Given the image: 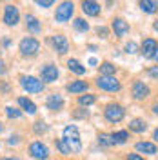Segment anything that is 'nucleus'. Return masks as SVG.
Segmentation results:
<instances>
[{
  "label": "nucleus",
  "instance_id": "obj_1",
  "mask_svg": "<svg viewBox=\"0 0 158 160\" xmlns=\"http://www.w3.org/2000/svg\"><path fill=\"white\" fill-rule=\"evenodd\" d=\"M64 142L69 146V149L73 153H78L82 149V142H80V133L77 129V126H67L66 129H64Z\"/></svg>",
  "mask_w": 158,
  "mask_h": 160
},
{
  "label": "nucleus",
  "instance_id": "obj_2",
  "mask_svg": "<svg viewBox=\"0 0 158 160\" xmlns=\"http://www.w3.org/2000/svg\"><path fill=\"white\" fill-rule=\"evenodd\" d=\"M38 49H40V44H38L37 38L27 37V38H24L20 42V53H22L24 57H35V55L38 53Z\"/></svg>",
  "mask_w": 158,
  "mask_h": 160
},
{
  "label": "nucleus",
  "instance_id": "obj_3",
  "mask_svg": "<svg viewBox=\"0 0 158 160\" xmlns=\"http://www.w3.org/2000/svg\"><path fill=\"white\" fill-rule=\"evenodd\" d=\"M20 84H22V88L27 91V93H40V91L44 89L42 80L35 78V77H22L20 78Z\"/></svg>",
  "mask_w": 158,
  "mask_h": 160
},
{
  "label": "nucleus",
  "instance_id": "obj_4",
  "mask_svg": "<svg viewBox=\"0 0 158 160\" xmlns=\"http://www.w3.org/2000/svg\"><path fill=\"white\" fill-rule=\"evenodd\" d=\"M96 86H98L100 89L104 91H111V93H115V91H120V82L115 77H98L96 80Z\"/></svg>",
  "mask_w": 158,
  "mask_h": 160
},
{
  "label": "nucleus",
  "instance_id": "obj_5",
  "mask_svg": "<svg viewBox=\"0 0 158 160\" xmlns=\"http://www.w3.org/2000/svg\"><path fill=\"white\" fill-rule=\"evenodd\" d=\"M73 9H75L73 2H69V0L62 2V4H60V8H57V15H55L57 22H66V20H69L71 15H73Z\"/></svg>",
  "mask_w": 158,
  "mask_h": 160
},
{
  "label": "nucleus",
  "instance_id": "obj_6",
  "mask_svg": "<svg viewBox=\"0 0 158 160\" xmlns=\"http://www.w3.org/2000/svg\"><path fill=\"white\" fill-rule=\"evenodd\" d=\"M124 108L120 106V104H109L107 108H106V118L109 122H120V120L124 118Z\"/></svg>",
  "mask_w": 158,
  "mask_h": 160
},
{
  "label": "nucleus",
  "instance_id": "obj_7",
  "mask_svg": "<svg viewBox=\"0 0 158 160\" xmlns=\"http://www.w3.org/2000/svg\"><path fill=\"white\" fill-rule=\"evenodd\" d=\"M29 155L37 160H46L49 157V149H47L42 142H33L29 146Z\"/></svg>",
  "mask_w": 158,
  "mask_h": 160
},
{
  "label": "nucleus",
  "instance_id": "obj_8",
  "mask_svg": "<svg viewBox=\"0 0 158 160\" xmlns=\"http://www.w3.org/2000/svg\"><path fill=\"white\" fill-rule=\"evenodd\" d=\"M158 49V44L155 38H146L144 44H142V55L146 58H155V53Z\"/></svg>",
  "mask_w": 158,
  "mask_h": 160
},
{
  "label": "nucleus",
  "instance_id": "obj_9",
  "mask_svg": "<svg viewBox=\"0 0 158 160\" xmlns=\"http://www.w3.org/2000/svg\"><path fill=\"white\" fill-rule=\"evenodd\" d=\"M18 9L15 6H6V11H4V22L7 26H15L18 22Z\"/></svg>",
  "mask_w": 158,
  "mask_h": 160
},
{
  "label": "nucleus",
  "instance_id": "obj_10",
  "mask_svg": "<svg viewBox=\"0 0 158 160\" xmlns=\"http://www.w3.org/2000/svg\"><path fill=\"white\" fill-rule=\"evenodd\" d=\"M53 46H55V49L58 51L60 55H66L67 49H69V42H67V38L64 35H55L53 37Z\"/></svg>",
  "mask_w": 158,
  "mask_h": 160
},
{
  "label": "nucleus",
  "instance_id": "obj_11",
  "mask_svg": "<svg viewBox=\"0 0 158 160\" xmlns=\"http://www.w3.org/2000/svg\"><path fill=\"white\" fill-rule=\"evenodd\" d=\"M82 11L89 17H96L100 15V6L95 0H82Z\"/></svg>",
  "mask_w": 158,
  "mask_h": 160
},
{
  "label": "nucleus",
  "instance_id": "obj_12",
  "mask_svg": "<svg viewBox=\"0 0 158 160\" xmlns=\"http://www.w3.org/2000/svg\"><path fill=\"white\" fill-rule=\"evenodd\" d=\"M40 75H42V80H46V82H55L57 77H58V69H57V66H44L42 71H40Z\"/></svg>",
  "mask_w": 158,
  "mask_h": 160
},
{
  "label": "nucleus",
  "instance_id": "obj_13",
  "mask_svg": "<svg viewBox=\"0 0 158 160\" xmlns=\"http://www.w3.org/2000/svg\"><path fill=\"white\" fill-rule=\"evenodd\" d=\"M133 97L136 100H144L149 97V88L144 84V82H135L133 86Z\"/></svg>",
  "mask_w": 158,
  "mask_h": 160
},
{
  "label": "nucleus",
  "instance_id": "obj_14",
  "mask_svg": "<svg viewBox=\"0 0 158 160\" xmlns=\"http://www.w3.org/2000/svg\"><path fill=\"white\" fill-rule=\"evenodd\" d=\"M113 31H115L116 37H124V35L129 33V24L122 18H115L113 20Z\"/></svg>",
  "mask_w": 158,
  "mask_h": 160
},
{
  "label": "nucleus",
  "instance_id": "obj_15",
  "mask_svg": "<svg viewBox=\"0 0 158 160\" xmlns=\"http://www.w3.org/2000/svg\"><path fill=\"white\" fill-rule=\"evenodd\" d=\"M64 108V98L60 97V95H51L49 98H47V109L51 111H58Z\"/></svg>",
  "mask_w": 158,
  "mask_h": 160
},
{
  "label": "nucleus",
  "instance_id": "obj_16",
  "mask_svg": "<svg viewBox=\"0 0 158 160\" xmlns=\"http://www.w3.org/2000/svg\"><path fill=\"white\" fill-rule=\"evenodd\" d=\"M87 88H89L87 82L77 80V82H71L69 86H67V91H71V93H84V91H87Z\"/></svg>",
  "mask_w": 158,
  "mask_h": 160
},
{
  "label": "nucleus",
  "instance_id": "obj_17",
  "mask_svg": "<svg viewBox=\"0 0 158 160\" xmlns=\"http://www.w3.org/2000/svg\"><path fill=\"white\" fill-rule=\"evenodd\" d=\"M140 4V9L144 11V13H156V9H158V4L155 2V0H140L138 2Z\"/></svg>",
  "mask_w": 158,
  "mask_h": 160
},
{
  "label": "nucleus",
  "instance_id": "obj_18",
  "mask_svg": "<svg viewBox=\"0 0 158 160\" xmlns=\"http://www.w3.org/2000/svg\"><path fill=\"white\" fill-rule=\"evenodd\" d=\"M136 151L146 153V155H155V153H156V146L151 144V142H138V144H136Z\"/></svg>",
  "mask_w": 158,
  "mask_h": 160
},
{
  "label": "nucleus",
  "instance_id": "obj_19",
  "mask_svg": "<svg viewBox=\"0 0 158 160\" xmlns=\"http://www.w3.org/2000/svg\"><path fill=\"white\" fill-rule=\"evenodd\" d=\"M18 104H20V108H22V109H26L29 115H35V113H37V106H35V104H33L29 98H26V97H20V98H18Z\"/></svg>",
  "mask_w": 158,
  "mask_h": 160
},
{
  "label": "nucleus",
  "instance_id": "obj_20",
  "mask_svg": "<svg viewBox=\"0 0 158 160\" xmlns=\"http://www.w3.org/2000/svg\"><path fill=\"white\" fill-rule=\"evenodd\" d=\"M129 129L135 131V133H142V131L147 129V124H146L142 118H135V120L129 122Z\"/></svg>",
  "mask_w": 158,
  "mask_h": 160
},
{
  "label": "nucleus",
  "instance_id": "obj_21",
  "mask_svg": "<svg viewBox=\"0 0 158 160\" xmlns=\"http://www.w3.org/2000/svg\"><path fill=\"white\" fill-rule=\"evenodd\" d=\"M67 68H69V71H73L75 75H84V73H86V68L80 64L78 60H75V58L67 60Z\"/></svg>",
  "mask_w": 158,
  "mask_h": 160
},
{
  "label": "nucleus",
  "instance_id": "obj_22",
  "mask_svg": "<svg viewBox=\"0 0 158 160\" xmlns=\"http://www.w3.org/2000/svg\"><path fill=\"white\" fill-rule=\"evenodd\" d=\"M26 26H27V29L33 31V33H38L40 31V22L33 15H26Z\"/></svg>",
  "mask_w": 158,
  "mask_h": 160
},
{
  "label": "nucleus",
  "instance_id": "obj_23",
  "mask_svg": "<svg viewBox=\"0 0 158 160\" xmlns=\"http://www.w3.org/2000/svg\"><path fill=\"white\" fill-rule=\"evenodd\" d=\"M100 73H102V77H111V75H115V66L111 62H104L100 66Z\"/></svg>",
  "mask_w": 158,
  "mask_h": 160
},
{
  "label": "nucleus",
  "instance_id": "obj_24",
  "mask_svg": "<svg viewBox=\"0 0 158 160\" xmlns=\"http://www.w3.org/2000/svg\"><path fill=\"white\" fill-rule=\"evenodd\" d=\"M127 138H129L127 131H116V133H113L115 144H124V142H127Z\"/></svg>",
  "mask_w": 158,
  "mask_h": 160
},
{
  "label": "nucleus",
  "instance_id": "obj_25",
  "mask_svg": "<svg viewBox=\"0 0 158 160\" xmlns=\"http://www.w3.org/2000/svg\"><path fill=\"white\" fill-rule=\"evenodd\" d=\"M98 142L102 146H113L115 140H113V135H107V133H100L98 135Z\"/></svg>",
  "mask_w": 158,
  "mask_h": 160
},
{
  "label": "nucleus",
  "instance_id": "obj_26",
  "mask_svg": "<svg viewBox=\"0 0 158 160\" xmlns=\"http://www.w3.org/2000/svg\"><path fill=\"white\" fill-rule=\"evenodd\" d=\"M57 148H58V151L62 155H71V153H73V151L69 149V146H67L64 140H58V142H57Z\"/></svg>",
  "mask_w": 158,
  "mask_h": 160
},
{
  "label": "nucleus",
  "instance_id": "obj_27",
  "mask_svg": "<svg viewBox=\"0 0 158 160\" xmlns=\"http://www.w3.org/2000/svg\"><path fill=\"white\" fill-rule=\"evenodd\" d=\"M78 102H80V106H91L95 102V97L93 95H82L78 98Z\"/></svg>",
  "mask_w": 158,
  "mask_h": 160
},
{
  "label": "nucleus",
  "instance_id": "obj_28",
  "mask_svg": "<svg viewBox=\"0 0 158 160\" xmlns=\"http://www.w3.org/2000/svg\"><path fill=\"white\" fill-rule=\"evenodd\" d=\"M75 28H77L78 31H87L89 29V24L84 18H77V20H75Z\"/></svg>",
  "mask_w": 158,
  "mask_h": 160
},
{
  "label": "nucleus",
  "instance_id": "obj_29",
  "mask_svg": "<svg viewBox=\"0 0 158 160\" xmlns=\"http://www.w3.org/2000/svg\"><path fill=\"white\" fill-rule=\"evenodd\" d=\"M6 113H7L9 118H18V117H22V111L15 109V108H6Z\"/></svg>",
  "mask_w": 158,
  "mask_h": 160
},
{
  "label": "nucleus",
  "instance_id": "obj_30",
  "mask_svg": "<svg viewBox=\"0 0 158 160\" xmlns=\"http://www.w3.org/2000/svg\"><path fill=\"white\" fill-rule=\"evenodd\" d=\"M46 129H47V126H46L44 122H37V124H35V131H37V133H42V131H46Z\"/></svg>",
  "mask_w": 158,
  "mask_h": 160
},
{
  "label": "nucleus",
  "instance_id": "obj_31",
  "mask_svg": "<svg viewBox=\"0 0 158 160\" xmlns=\"http://www.w3.org/2000/svg\"><path fill=\"white\" fill-rule=\"evenodd\" d=\"M37 2H38L40 8H49V6L53 4V2H55V0H37Z\"/></svg>",
  "mask_w": 158,
  "mask_h": 160
},
{
  "label": "nucleus",
  "instance_id": "obj_32",
  "mask_svg": "<svg viewBox=\"0 0 158 160\" xmlns=\"http://www.w3.org/2000/svg\"><path fill=\"white\" fill-rule=\"evenodd\" d=\"M147 73L151 75V77H153V78H158V66H153V68H149Z\"/></svg>",
  "mask_w": 158,
  "mask_h": 160
},
{
  "label": "nucleus",
  "instance_id": "obj_33",
  "mask_svg": "<svg viewBox=\"0 0 158 160\" xmlns=\"http://www.w3.org/2000/svg\"><path fill=\"white\" fill-rule=\"evenodd\" d=\"M126 51H127V53H135V51H136V44H135V42H129L127 46H126Z\"/></svg>",
  "mask_w": 158,
  "mask_h": 160
},
{
  "label": "nucleus",
  "instance_id": "obj_34",
  "mask_svg": "<svg viewBox=\"0 0 158 160\" xmlns=\"http://www.w3.org/2000/svg\"><path fill=\"white\" fill-rule=\"evenodd\" d=\"M96 33H98L102 38H106V37H107V29H106V28H98V29H96Z\"/></svg>",
  "mask_w": 158,
  "mask_h": 160
},
{
  "label": "nucleus",
  "instance_id": "obj_35",
  "mask_svg": "<svg viewBox=\"0 0 158 160\" xmlns=\"http://www.w3.org/2000/svg\"><path fill=\"white\" fill-rule=\"evenodd\" d=\"M127 160H144L140 155H136V153H133V155H129L127 157Z\"/></svg>",
  "mask_w": 158,
  "mask_h": 160
},
{
  "label": "nucleus",
  "instance_id": "obj_36",
  "mask_svg": "<svg viewBox=\"0 0 158 160\" xmlns=\"http://www.w3.org/2000/svg\"><path fill=\"white\" fill-rule=\"evenodd\" d=\"M153 138H155V140L158 142V129H155V133H153Z\"/></svg>",
  "mask_w": 158,
  "mask_h": 160
},
{
  "label": "nucleus",
  "instance_id": "obj_37",
  "mask_svg": "<svg viewBox=\"0 0 158 160\" xmlns=\"http://www.w3.org/2000/svg\"><path fill=\"white\" fill-rule=\"evenodd\" d=\"M153 111H155V115H158V102L155 104V108H153Z\"/></svg>",
  "mask_w": 158,
  "mask_h": 160
},
{
  "label": "nucleus",
  "instance_id": "obj_38",
  "mask_svg": "<svg viewBox=\"0 0 158 160\" xmlns=\"http://www.w3.org/2000/svg\"><path fill=\"white\" fill-rule=\"evenodd\" d=\"M4 71H6V69H4V64L0 62V73H4Z\"/></svg>",
  "mask_w": 158,
  "mask_h": 160
},
{
  "label": "nucleus",
  "instance_id": "obj_39",
  "mask_svg": "<svg viewBox=\"0 0 158 160\" xmlns=\"http://www.w3.org/2000/svg\"><path fill=\"white\" fill-rule=\"evenodd\" d=\"M153 28H155V31H158V20L155 22V26H153Z\"/></svg>",
  "mask_w": 158,
  "mask_h": 160
},
{
  "label": "nucleus",
  "instance_id": "obj_40",
  "mask_svg": "<svg viewBox=\"0 0 158 160\" xmlns=\"http://www.w3.org/2000/svg\"><path fill=\"white\" fill-rule=\"evenodd\" d=\"M0 160H20V158H15V157H13V158H0Z\"/></svg>",
  "mask_w": 158,
  "mask_h": 160
},
{
  "label": "nucleus",
  "instance_id": "obj_41",
  "mask_svg": "<svg viewBox=\"0 0 158 160\" xmlns=\"http://www.w3.org/2000/svg\"><path fill=\"white\" fill-rule=\"evenodd\" d=\"M155 58H156V60H158V49H156V53H155Z\"/></svg>",
  "mask_w": 158,
  "mask_h": 160
},
{
  "label": "nucleus",
  "instance_id": "obj_42",
  "mask_svg": "<svg viewBox=\"0 0 158 160\" xmlns=\"http://www.w3.org/2000/svg\"><path fill=\"white\" fill-rule=\"evenodd\" d=\"M0 131H2V124H0Z\"/></svg>",
  "mask_w": 158,
  "mask_h": 160
}]
</instances>
